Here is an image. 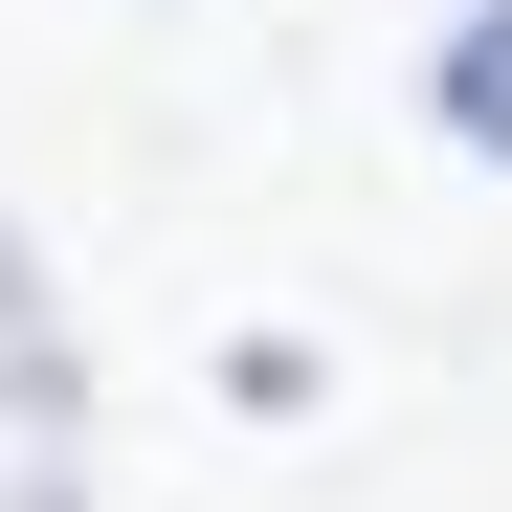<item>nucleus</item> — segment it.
Returning a JSON list of instances; mask_svg holds the SVG:
<instances>
[{
  "mask_svg": "<svg viewBox=\"0 0 512 512\" xmlns=\"http://www.w3.org/2000/svg\"><path fill=\"white\" fill-rule=\"evenodd\" d=\"M0 423H23V446H45V423H90V334H67V290H45L23 223H0Z\"/></svg>",
  "mask_w": 512,
  "mask_h": 512,
  "instance_id": "nucleus-1",
  "label": "nucleus"
},
{
  "mask_svg": "<svg viewBox=\"0 0 512 512\" xmlns=\"http://www.w3.org/2000/svg\"><path fill=\"white\" fill-rule=\"evenodd\" d=\"M446 112H468V134H512V45H468V67H446Z\"/></svg>",
  "mask_w": 512,
  "mask_h": 512,
  "instance_id": "nucleus-2",
  "label": "nucleus"
},
{
  "mask_svg": "<svg viewBox=\"0 0 512 512\" xmlns=\"http://www.w3.org/2000/svg\"><path fill=\"white\" fill-rule=\"evenodd\" d=\"M0 512H90V490H67V468H23V490H0Z\"/></svg>",
  "mask_w": 512,
  "mask_h": 512,
  "instance_id": "nucleus-3",
  "label": "nucleus"
}]
</instances>
